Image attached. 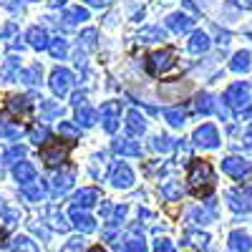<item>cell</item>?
<instances>
[{
  "instance_id": "obj_1",
  "label": "cell",
  "mask_w": 252,
  "mask_h": 252,
  "mask_svg": "<svg viewBox=\"0 0 252 252\" xmlns=\"http://www.w3.org/2000/svg\"><path fill=\"white\" fill-rule=\"evenodd\" d=\"M189 184H192L194 194H207L215 184V174H212V166L207 161H194L189 166Z\"/></svg>"
},
{
  "instance_id": "obj_2",
  "label": "cell",
  "mask_w": 252,
  "mask_h": 252,
  "mask_svg": "<svg viewBox=\"0 0 252 252\" xmlns=\"http://www.w3.org/2000/svg\"><path fill=\"white\" fill-rule=\"evenodd\" d=\"M224 101L232 106L235 111H242V109H247L250 106V86L245 81H237V83H232V86L227 89V94H224Z\"/></svg>"
},
{
  "instance_id": "obj_3",
  "label": "cell",
  "mask_w": 252,
  "mask_h": 252,
  "mask_svg": "<svg viewBox=\"0 0 252 252\" xmlns=\"http://www.w3.org/2000/svg\"><path fill=\"white\" fill-rule=\"evenodd\" d=\"M227 202L235 212H250L252 209V189H247V187L232 189V192H227Z\"/></svg>"
},
{
  "instance_id": "obj_4",
  "label": "cell",
  "mask_w": 252,
  "mask_h": 252,
  "mask_svg": "<svg viewBox=\"0 0 252 252\" xmlns=\"http://www.w3.org/2000/svg\"><path fill=\"white\" fill-rule=\"evenodd\" d=\"M119 114H121V103H119V101H106V103L101 106V121H103V129H106L109 134L116 131Z\"/></svg>"
},
{
  "instance_id": "obj_5",
  "label": "cell",
  "mask_w": 252,
  "mask_h": 252,
  "mask_svg": "<svg viewBox=\"0 0 252 252\" xmlns=\"http://www.w3.org/2000/svg\"><path fill=\"white\" fill-rule=\"evenodd\" d=\"M222 169H224L229 177L242 179L245 174H250V172H252V164H250L247 159H242V157H227V159L222 161Z\"/></svg>"
},
{
  "instance_id": "obj_6",
  "label": "cell",
  "mask_w": 252,
  "mask_h": 252,
  "mask_svg": "<svg viewBox=\"0 0 252 252\" xmlns=\"http://www.w3.org/2000/svg\"><path fill=\"white\" fill-rule=\"evenodd\" d=\"M172 58H174V51H172V48H164V51L152 53V56H149V71H152L154 76H159L161 71H166V68L172 66Z\"/></svg>"
},
{
  "instance_id": "obj_7",
  "label": "cell",
  "mask_w": 252,
  "mask_h": 252,
  "mask_svg": "<svg viewBox=\"0 0 252 252\" xmlns=\"http://www.w3.org/2000/svg\"><path fill=\"white\" fill-rule=\"evenodd\" d=\"M194 141L199 146H204V149H215V146L220 144V134H217V129L212 124H204V126H199V129L194 131Z\"/></svg>"
},
{
  "instance_id": "obj_8",
  "label": "cell",
  "mask_w": 252,
  "mask_h": 252,
  "mask_svg": "<svg viewBox=\"0 0 252 252\" xmlns=\"http://www.w3.org/2000/svg\"><path fill=\"white\" fill-rule=\"evenodd\" d=\"M71 81H73V76H71L68 68H56V71L51 73V89H53L58 96H66L68 89H71Z\"/></svg>"
},
{
  "instance_id": "obj_9",
  "label": "cell",
  "mask_w": 252,
  "mask_h": 252,
  "mask_svg": "<svg viewBox=\"0 0 252 252\" xmlns=\"http://www.w3.org/2000/svg\"><path fill=\"white\" fill-rule=\"evenodd\" d=\"M66 146H61V144H56V141H48L43 149H40V159H43L48 166H56V164H61L63 159H66Z\"/></svg>"
},
{
  "instance_id": "obj_10",
  "label": "cell",
  "mask_w": 252,
  "mask_h": 252,
  "mask_svg": "<svg viewBox=\"0 0 252 252\" xmlns=\"http://www.w3.org/2000/svg\"><path fill=\"white\" fill-rule=\"evenodd\" d=\"M111 182L114 187H121V189H129L134 184V172L129 169L126 164H114V169H111Z\"/></svg>"
},
{
  "instance_id": "obj_11",
  "label": "cell",
  "mask_w": 252,
  "mask_h": 252,
  "mask_svg": "<svg viewBox=\"0 0 252 252\" xmlns=\"http://www.w3.org/2000/svg\"><path fill=\"white\" fill-rule=\"evenodd\" d=\"M126 131H129L131 136H141L146 131V119L139 111H129L126 114Z\"/></svg>"
},
{
  "instance_id": "obj_12",
  "label": "cell",
  "mask_w": 252,
  "mask_h": 252,
  "mask_svg": "<svg viewBox=\"0 0 252 252\" xmlns=\"http://www.w3.org/2000/svg\"><path fill=\"white\" fill-rule=\"evenodd\" d=\"M192 23L194 20L189 15H184V13H172L169 18H166V26H169V31H174V33H187L189 28H192Z\"/></svg>"
},
{
  "instance_id": "obj_13",
  "label": "cell",
  "mask_w": 252,
  "mask_h": 252,
  "mask_svg": "<svg viewBox=\"0 0 252 252\" xmlns=\"http://www.w3.org/2000/svg\"><path fill=\"white\" fill-rule=\"evenodd\" d=\"M229 247L237 250V252H252V237L242 229H235L232 235H229Z\"/></svg>"
},
{
  "instance_id": "obj_14",
  "label": "cell",
  "mask_w": 252,
  "mask_h": 252,
  "mask_svg": "<svg viewBox=\"0 0 252 252\" xmlns=\"http://www.w3.org/2000/svg\"><path fill=\"white\" fill-rule=\"evenodd\" d=\"M73 187V172L66 169V172H58L53 177V192L56 194H63V192H68V189Z\"/></svg>"
},
{
  "instance_id": "obj_15",
  "label": "cell",
  "mask_w": 252,
  "mask_h": 252,
  "mask_svg": "<svg viewBox=\"0 0 252 252\" xmlns=\"http://www.w3.org/2000/svg\"><path fill=\"white\" fill-rule=\"evenodd\" d=\"M73 224L81 229V232H94L96 229L94 217H89L86 212H81V207H73Z\"/></svg>"
},
{
  "instance_id": "obj_16",
  "label": "cell",
  "mask_w": 252,
  "mask_h": 252,
  "mask_svg": "<svg viewBox=\"0 0 252 252\" xmlns=\"http://www.w3.org/2000/svg\"><path fill=\"white\" fill-rule=\"evenodd\" d=\"M114 152L121 154V157H141V146H139L136 141L124 139V141H116V144H114Z\"/></svg>"
},
{
  "instance_id": "obj_17",
  "label": "cell",
  "mask_w": 252,
  "mask_h": 252,
  "mask_svg": "<svg viewBox=\"0 0 252 252\" xmlns=\"http://www.w3.org/2000/svg\"><path fill=\"white\" fill-rule=\"evenodd\" d=\"M13 177L20 182V184H28V182H33L35 179V169H33V164H28V161H20L15 169H13Z\"/></svg>"
},
{
  "instance_id": "obj_18",
  "label": "cell",
  "mask_w": 252,
  "mask_h": 252,
  "mask_svg": "<svg viewBox=\"0 0 252 252\" xmlns=\"http://www.w3.org/2000/svg\"><path fill=\"white\" fill-rule=\"evenodd\" d=\"M96 199H98V192L94 187H86V189H81V192L73 197V202H76V207H94L96 204Z\"/></svg>"
},
{
  "instance_id": "obj_19",
  "label": "cell",
  "mask_w": 252,
  "mask_h": 252,
  "mask_svg": "<svg viewBox=\"0 0 252 252\" xmlns=\"http://www.w3.org/2000/svg\"><path fill=\"white\" fill-rule=\"evenodd\" d=\"M26 38H28V43H31L33 48H48V33H46L43 28H38V26L31 28Z\"/></svg>"
},
{
  "instance_id": "obj_20",
  "label": "cell",
  "mask_w": 252,
  "mask_h": 252,
  "mask_svg": "<svg viewBox=\"0 0 252 252\" xmlns=\"http://www.w3.org/2000/svg\"><path fill=\"white\" fill-rule=\"evenodd\" d=\"M8 111L15 114V116H20V114L26 116V114L31 111V101L23 98V96H10V98H8Z\"/></svg>"
},
{
  "instance_id": "obj_21",
  "label": "cell",
  "mask_w": 252,
  "mask_h": 252,
  "mask_svg": "<svg viewBox=\"0 0 252 252\" xmlns=\"http://www.w3.org/2000/svg\"><path fill=\"white\" fill-rule=\"evenodd\" d=\"M76 119H78V124H83V126H94V124L98 121V111L83 103V106L76 109Z\"/></svg>"
},
{
  "instance_id": "obj_22",
  "label": "cell",
  "mask_w": 252,
  "mask_h": 252,
  "mask_svg": "<svg viewBox=\"0 0 252 252\" xmlns=\"http://www.w3.org/2000/svg\"><path fill=\"white\" fill-rule=\"evenodd\" d=\"M209 48V35L204 31H197L192 38H189V51L192 53H204Z\"/></svg>"
},
{
  "instance_id": "obj_23",
  "label": "cell",
  "mask_w": 252,
  "mask_h": 252,
  "mask_svg": "<svg viewBox=\"0 0 252 252\" xmlns=\"http://www.w3.org/2000/svg\"><path fill=\"white\" fill-rule=\"evenodd\" d=\"M23 194L28 197V199H33V202H38V199H43V194H46V184L43 182H28V184H23Z\"/></svg>"
},
{
  "instance_id": "obj_24",
  "label": "cell",
  "mask_w": 252,
  "mask_h": 252,
  "mask_svg": "<svg viewBox=\"0 0 252 252\" xmlns=\"http://www.w3.org/2000/svg\"><path fill=\"white\" fill-rule=\"evenodd\" d=\"M194 109L199 111V114H212L215 109H217V103H215V96L212 94H202V96H197V101H194Z\"/></svg>"
},
{
  "instance_id": "obj_25",
  "label": "cell",
  "mask_w": 252,
  "mask_h": 252,
  "mask_svg": "<svg viewBox=\"0 0 252 252\" xmlns=\"http://www.w3.org/2000/svg\"><path fill=\"white\" fill-rule=\"evenodd\" d=\"M18 76H20V61H18L15 56H10V58L5 61L3 71H0V78H3V81H10V78H18Z\"/></svg>"
},
{
  "instance_id": "obj_26",
  "label": "cell",
  "mask_w": 252,
  "mask_h": 252,
  "mask_svg": "<svg viewBox=\"0 0 252 252\" xmlns=\"http://www.w3.org/2000/svg\"><path fill=\"white\" fill-rule=\"evenodd\" d=\"M78 20H89V10L86 8H71V10L63 13V26H66V28L78 23Z\"/></svg>"
},
{
  "instance_id": "obj_27",
  "label": "cell",
  "mask_w": 252,
  "mask_h": 252,
  "mask_svg": "<svg viewBox=\"0 0 252 252\" xmlns=\"http://www.w3.org/2000/svg\"><path fill=\"white\" fill-rule=\"evenodd\" d=\"M229 68H232L235 73H245V71H250V53H247V51H240V53L232 58V63H229Z\"/></svg>"
},
{
  "instance_id": "obj_28",
  "label": "cell",
  "mask_w": 252,
  "mask_h": 252,
  "mask_svg": "<svg viewBox=\"0 0 252 252\" xmlns=\"http://www.w3.org/2000/svg\"><path fill=\"white\" fill-rule=\"evenodd\" d=\"M58 134H61L63 139H68V141H73V139H78L81 129H78L76 124H71V121H61V124H58Z\"/></svg>"
},
{
  "instance_id": "obj_29",
  "label": "cell",
  "mask_w": 252,
  "mask_h": 252,
  "mask_svg": "<svg viewBox=\"0 0 252 252\" xmlns=\"http://www.w3.org/2000/svg\"><path fill=\"white\" fill-rule=\"evenodd\" d=\"M10 247H13V252H38L35 242L28 240V237H15V240L10 242Z\"/></svg>"
},
{
  "instance_id": "obj_30",
  "label": "cell",
  "mask_w": 252,
  "mask_h": 252,
  "mask_svg": "<svg viewBox=\"0 0 252 252\" xmlns=\"http://www.w3.org/2000/svg\"><path fill=\"white\" fill-rule=\"evenodd\" d=\"M0 222H3V227H13V224L18 222V212L8 209L5 202H0Z\"/></svg>"
},
{
  "instance_id": "obj_31",
  "label": "cell",
  "mask_w": 252,
  "mask_h": 252,
  "mask_svg": "<svg viewBox=\"0 0 252 252\" xmlns=\"http://www.w3.org/2000/svg\"><path fill=\"white\" fill-rule=\"evenodd\" d=\"M40 76H43V71H40V66H38V63H33V66H31L28 71H23V73H20L18 78H23L26 83H31V86H33V83H38V81H40Z\"/></svg>"
},
{
  "instance_id": "obj_32",
  "label": "cell",
  "mask_w": 252,
  "mask_h": 252,
  "mask_svg": "<svg viewBox=\"0 0 252 252\" xmlns=\"http://www.w3.org/2000/svg\"><path fill=\"white\" fill-rule=\"evenodd\" d=\"M164 119L169 121L172 126H182L184 124V111L182 109H166L164 111Z\"/></svg>"
},
{
  "instance_id": "obj_33",
  "label": "cell",
  "mask_w": 252,
  "mask_h": 252,
  "mask_svg": "<svg viewBox=\"0 0 252 252\" xmlns=\"http://www.w3.org/2000/svg\"><path fill=\"white\" fill-rule=\"evenodd\" d=\"M0 136H5V139H18V136H20V129H18V126H10L5 119H0Z\"/></svg>"
},
{
  "instance_id": "obj_34",
  "label": "cell",
  "mask_w": 252,
  "mask_h": 252,
  "mask_svg": "<svg viewBox=\"0 0 252 252\" xmlns=\"http://www.w3.org/2000/svg\"><path fill=\"white\" fill-rule=\"evenodd\" d=\"M40 114H43V119L61 116V106L58 103H51V101H40Z\"/></svg>"
},
{
  "instance_id": "obj_35",
  "label": "cell",
  "mask_w": 252,
  "mask_h": 252,
  "mask_svg": "<svg viewBox=\"0 0 252 252\" xmlns=\"http://www.w3.org/2000/svg\"><path fill=\"white\" fill-rule=\"evenodd\" d=\"M31 141L33 144H46L48 141V129L46 126H33L31 129Z\"/></svg>"
},
{
  "instance_id": "obj_36",
  "label": "cell",
  "mask_w": 252,
  "mask_h": 252,
  "mask_svg": "<svg viewBox=\"0 0 252 252\" xmlns=\"http://www.w3.org/2000/svg\"><path fill=\"white\" fill-rule=\"evenodd\" d=\"M48 48H51V56L53 58H63V56H66L68 53V46H66V40H53V43H48Z\"/></svg>"
},
{
  "instance_id": "obj_37",
  "label": "cell",
  "mask_w": 252,
  "mask_h": 252,
  "mask_svg": "<svg viewBox=\"0 0 252 252\" xmlns=\"http://www.w3.org/2000/svg\"><path fill=\"white\" fill-rule=\"evenodd\" d=\"M164 35H166V33H164L161 28H149V31H141L139 38L144 40V43H149V40H164Z\"/></svg>"
},
{
  "instance_id": "obj_38",
  "label": "cell",
  "mask_w": 252,
  "mask_h": 252,
  "mask_svg": "<svg viewBox=\"0 0 252 252\" xmlns=\"http://www.w3.org/2000/svg\"><path fill=\"white\" fill-rule=\"evenodd\" d=\"M152 149H154V152H169V149H172V139H169V136H157V139L152 141Z\"/></svg>"
},
{
  "instance_id": "obj_39",
  "label": "cell",
  "mask_w": 252,
  "mask_h": 252,
  "mask_svg": "<svg viewBox=\"0 0 252 252\" xmlns=\"http://www.w3.org/2000/svg\"><path fill=\"white\" fill-rule=\"evenodd\" d=\"M23 154H26L23 146H13V149H8V152L3 154V161H5V164H13L15 159H23Z\"/></svg>"
},
{
  "instance_id": "obj_40",
  "label": "cell",
  "mask_w": 252,
  "mask_h": 252,
  "mask_svg": "<svg viewBox=\"0 0 252 252\" xmlns=\"http://www.w3.org/2000/svg\"><path fill=\"white\" fill-rule=\"evenodd\" d=\"M51 224L56 227V229H68V222H66V217H63L61 212H58V209H51Z\"/></svg>"
},
{
  "instance_id": "obj_41",
  "label": "cell",
  "mask_w": 252,
  "mask_h": 252,
  "mask_svg": "<svg viewBox=\"0 0 252 252\" xmlns=\"http://www.w3.org/2000/svg\"><path fill=\"white\" fill-rule=\"evenodd\" d=\"M124 252H146V242L144 240H129L124 245Z\"/></svg>"
},
{
  "instance_id": "obj_42",
  "label": "cell",
  "mask_w": 252,
  "mask_h": 252,
  "mask_svg": "<svg viewBox=\"0 0 252 252\" xmlns=\"http://www.w3.org/2000/svg\"><path fill=\"white\" fill-rule=\"evenodd\" d=\"M81 40H83V46H86V48H94V46H96V31H94V28L83 31V33H81Z\"/></svg>"
},
{
  "instance_id": "obj_43",
  "label": "cell",
  "mask_w": 252,
  "mask_h": 252,
  "mask_svg": "<svg viewBox=\"0 0 252 252\" xmlns=\"http://www.w3.org/2000/svg\"><path fill=\"white\" fill-rule=\"evenodd\" d=\"M161 194H164L166 199H177V197L182 194V189H179L177 184H166V187L161 189Z\"/></svg>"
},
{
  "instance_id": "obj_44",
  "label": "cell",
  "mask_w": 252,
  "mask_h": 252,
  "mask_svg": "<svg viewBox=\"0 0 252 252\" xmlns=\"http://www.w3.org/2000/svg\"><path fill=\"white\" fill-rule=\"evenodd\" d=\"M63 252H83V240H81V237L68 240V245L63 247Z\"/></svg>"
},
{
  "instance_id": "obj_45",
  "label": "cell",
  "mask_w": 252,
  "mask_h": 252,
  "mask_svg": "<svg viewBox=\"0 0 252 252\" xmlns=\"http://www.w3.org/2000/svg\"><path fill=\"white\" fill-rule=\"evenodd\" d=\"M154 252H174V245L169 240H159L157 247H154Z\"/></svg>"
},
{
  "instance_id": "obj_46",
  "label": "cell",
  "mask_w": 252,
  "mask_h": 252,
  "mask_svg": "<svg viewBox=\"0 0 252 252\" xmlns=\"http://www.w3.org/2000/svg\"><path fill=\"white\" fill-rule=\"evenodd\" d=\"M242 144H245V149H247V152H252V124L245 129V139H242Z\"/></svg>"
},
{
  "instance_id": "obj_47",
  "label": "cell",
  "mask_w": 252,
  "mask_h": 252,
  "mask_svg": "<svg viewBox=\"0 0 252 252\" xmlns=\"http://www.w3.org/2000/svg\"><path fill=\"white\" fill-rule=\"evenodd\" d=\"M187 240H192V245H199V247H204L209 237H207V235H189Z\"/></svg>"
},
{
  "instance_id": "obj_48",
  "label": "cell",
  "mask_w": 252,
  "mask_h": 252,
  "mask_svg": "<svg viewBox=\"0 0 252 252\" xmlns=\"http://www.w3.org/2000/svg\"><path fill=\"white\" fill-rule=\"evenodd\" d=\"M73 103H76V109L83 106V103H86V96H83V94H76V96H73Z\"/></svg>"
},
{
  "instance_id": "obj_49",
  "label": "cell",
  "mask_w": 252,
  "mask_h": 252,
  "mask_svg": "<svg viewBox=\"0 0 252 252\" xmlns=\"http://www.w3.org/2000/svg\"><path fill=\"white\" fill-rule=\"evenodd\" d=\"M0 3H3V5H8L10 10H20V5H18V3H13V0H0Z\"/></svg>"
},
{
  "instance_id": "obj_50",
  "label": "cell",
  "mask_w": 252,
  "mask_h": 252,
  "mask_svg": "<svg viewBox=\"0 0 252 252\" xmlns=\"http://www.w3.org/2000/svg\"><path fill=\"white\" fill-rule=\"evenodd\" d=\"M86 3H89V5H96V8H101V5H106L109 0H86Z\"/></svg>"
},
{
  "instance_id": "obj_51",
  "label": "cell",
  "mask_w": 252,
  "mask_h": 252,
  "mask_svg": "<svg viewBox=\"0 0 252 252\" xmlns=\"http://www.w3.org/2000/svg\"><path fill=\"white\" fill-rule=\"evenodd\" d=\"M63 3H66V0H51V5H53V8H61Z\"/></svg>"
},
{
  "instance_id": "obj_52",
  "label": "cell",
  "mask_w": 252,
  "mask_h": 252,
  "mask_svg": "<svg viewBox=\"0 0 252 252\" xmlns=\"http://www.w3.org/2000/svg\"><path fill=\"white\" fill-rule=\"evenodd\" d=\"M240 3H242L245 8H252V0H240Z\"/></svg>"
},
{
  "instance_id": "obj_53",
  "label": "cell",
  "mask_w": 252,
  "mask_h": 252,
  "mask_svg": "<svg viewBox=\"0 0 252 252\" xmlns=\"http://www.w3.org/2000/svg\"><path fill=\"white\" fill-rule=\"evenodd\" d=\"M91 252H103V250H101V247H94V250H91Z\"/></svg>"
}]
</instances>
